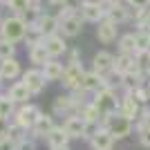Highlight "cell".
I'll return each mask as SVG.
<instances>
[{
  "label": "cell",
  "mask_w": 150,
  "mask_h": 150,
  "mask_svg": "<svg viewBox=\"0 0 150 150\" xmlns=\"http://www.w3.org/2000/svg\"><path fill=\"white\" fill-rule=\"evenodd\" d=\"M54 150H69V146H67V148H54Z\"/></svg>",
  "instance_id": "41"
},
{
  "label": "cell",
  "mask_w": 150,
  "mask_h": 150,
  "mask_svg": "<svg viewBox=\"0 0 150 150\" xmlns=\"http://www.w3.org/2000/svg\"><path fill=\"white\" fill-rule=\"evenodd\" d=\"M67 63H81V61H79V50H72V52H69V61Z\"/></svg>",
  "instance_id": "37"
},
{
  "label": "cell",
  "mask_w": 150,
  "mask_h": 150,
  "mask_svg": "<svg viewBox=\"0 0 150 150\" xmlns=\"http://www.w3.org/2000/svg\"><path fill=\"white\" fill-rule=\"evenodd\" d=\"M0 2H7V0H0Z\"/></svg>",
  "instance_id": "44"
},
{
  "label": "cell",
  "mask_w": 150,
  "mask_h": 150,
  "mask_svg": "<svg viewBox=\"0 0 150 150\" xmlns=\"http://www.w3.org/2000/svg\"><path fill=\"white\" fill-rule=\"evenodd\" d=\"M141 112H144V105L134 99L132 92H125L123 99H121V105H119V114L125 117V119H130L132 123H137L139 117H141Z\"/></svg>",
  "instance_id": "6"
},
{
  "label": "cell",
  "mask_w": 150,
  "mask_h": 150,
  "mask_svg": "<svg viewBox=\"0 0 150 150\" xmlns=\"http://www.w3.org/2000/svg\"><path fill=\"white\" fill-rule=\"evenodd\" d=\"M40 108L38 105H31V103H25L23 108H18L16 110V114H13V119H11V123H16L18 128H23V130H29L31 132V128L36 125V121H38V117H40Z\"/></svg>",
  "instance_id": "4"
},
{
  "label": "cell",
  "mask_w": 150,
  "mask_h": 150,
  "mask_svg": "<svg viewBox=\"0 0 150 150\" xmlns=\"http://www.w3.org/2000/svg\"><path fill=\"white\" fill-rule=\"evenodd\" d=\"M2 81H5V79H2V74H0V83H2Z\"/></svg>",
  "instance_id": "42"
},
{
  "label": "cell",
  "mask_w": 150,
  "mask_h": 150,
  "mask_svg": "<svg viewBox=\"0 0 150 150\" xmlns=\"http://www.w3.org/2000/svg\"><path fill=\"white\" fill-rule=\"evenodd\" d=\"M134 45H137V52H146L150 50V31L148 29H134Z\"/></svg>",
  "instance_id": "27"
},
{
  "label": "cell",
  "mask_w": 150,
  "mask_h": 150,
  "mask_svg": "<svg viewBox=\"0 0 150 150\" xmlns=\"http://www.w3.org/2000/svg\"><path fill=\"white\" fill-rule=\"evenodd\" d=\"M40 69H43L47 83H50V81H63V74H65V65H63L58 58H52V61L45 63Z\"/></svg>",
  "instance_id": "18"
},
{
  "label": "cell",
  "mask_w": 150,
  "mask_h": 150,
  "mask_svg": "<svg viewBox=\"0 0 150 150\" xmlns=\"http://www.w3.org/2000/svg\"><path fill=\"white\" fill-rule=\"evenodd\" d=\"M0 25H2V20H0Z\"/></svg>",
  "instance_id": "46"
},
{
  "label": "cell",
  "mask_w": 150,
  "mask_h": 150,
  "mask_svg": "<svg viewBox=\"0 0 150 150\" xmlns=\"http://www.w3.org/2000/svg\"><path fill=\"white\" fill-rule=\"evenodd\" d=\"M114 141H117V139H114L112 134L105 130V128H101L99 134H94V137H92L90 146H92V150H112Z\"/></svg>",
  "instance_id": "22"
},
{
  "label": "cell",
  "mask_w": 150,
  "mask_h": 150,
  "mask_svg": "<svg viewBox=\"0 0 150 150\" xmlns=\"http://www.w3.org/2000/svg\"><path fill=\"white\" fill-rule=\"evenodd\" d=\"M0 99H2V94H0Z\"/></svg>",
  "instance_id": "45"
},
{
  "label": "cell",
  "mask_w": 150,
  "mask_h": 150,
  "mask_svg": "<svg viewBox=\"0 0 150 150\" xmlns=\"http://www.w3.org/2000/svg\"><path fill=\"white\" fill-rule=\"evenodd\" d=\"M114 54H110V52H96L94 54V58H92V67H94V72H99V74H103V76H110L114 72Z\"/></svg>",
  "instance_id": "12"
},
{
  "label": "cell",
  "mask_w": 150,
  "mask_h": 150,
  "mask_svg": "<svg viewBox=\"0 0 150 150\" xmlns=\"http://www.w3.org/2000/svg\"><path fill=\"white\" fill-rule=\"evenodd\" d=\"M114 2H125V0H103V5H114Z\"/></svg>",
  "instance_id": "38"
},
{
  "label": "cell",
  "mask_w": 150,
  "mask_h": 150,
  "mask_svg": "<svg viewBox=\"0 0 150 150\" xmlns=\"http://www.w3.org/2000/svg\"><path fill=\"white\" fill-rule=\"evenodd\" d=\"M58 20H61V34L65 38H76L83 31V23L79 11H69V13H58Z\"/></svg>",
  "instance_id": "5"
},
{
  "label": "cell",
  "mask_w": 150,
  "mask_h": 150,
  "mask_svg": "<svg viewBox=\"0 0 150 150\" xmlns=\"http://www.w3.org/2000/svg\"><path fill=\"white\" fill-rule=\"evenodd\" d=\"M117 36H119V25H117V23L103 18L99 25H96V38H99L103 45L114 43V40H117Z\"/></svg>",
  "instance_id": "14"
},
{
  "label": "cell",
  "mask_w": 150,
  "mask_h": 150,
  "mask_svg": "<svg viewBox=\"0 0 150 150\" xmlns=\"http://www.w3.org/2000/svg\"><path fill=\"white\" fill-rule=\"evenodd\" d=\"M79 13H81V18L85 23H96L99 25L101 20L105 18V5L103 2H81Z\"/></svg>",
  "instance_id": "11"
},
{
  "label": "cell",
  "mask_w": 150,
  "mask_h": 150,
  "mask_svg": "<svg viewBox=\"0 0 150 150\" xmlns=\"http://www.w3.org/2000/svg\"><path fill=\"white\" fill-rule=\"evenodd\" d=\"M0 150H2V141H0Z\"/></svg>",
  "instance_id": "43"
},
{
  "label": "cell",
  "mask_w": 150,
  "mask_h": 150,
  "mask_svg": "<svg viewBox=\"0 0 150 150\" xmlns=\"http://www.w3.org/2000/svg\"><path fill=\"white\" fill-rule=\"evenodd\" d=\"M119 54H128V56H137V45H134V34H123L119 36Z\"/></svg>",
  "instance_id": "26"
},
{
  "label": "cell",
  "mask_w": 150,
  "mask_h": 150,
  "mask_svg": "<svg viewBox=\"0 0 150 150\" xmlns=\"http://www.w3.org/2000/svg\"><path fill=\"white\" fill-rule=\"evenodd\" d=\"M7 96H9V99H11L13 103H23V105H25V103L31 99V96H34V94L29 92V88H27V85H25L23 81H16V83L11 85V88H9Z\"/></svg>",
  "instance_id": "19"
},
{
  "label": "cell",
  "mask_w": 150,
  "mask_h": 150,
  "mask_svg": "<svg viewBox=\"0 0 150 150\" xmlns=\"http://www.w3.org/2000/svg\"><path fill=\"white\" fill-rule=\"evenodd\" d=\"M134 130H137L139 144L144 146V148H150V128L144 123V125H134Z\"/></svg>",
  "instance_id": "31"
},
{
  "label": "cell",
  "mask_w": 150,
  "mask_h": 150,
  "mask_svg": "<svg viewBox=\"0 0 150 150\" xmlns=\"http://www.w3.org/2000/svg\"><path fill=\"white\" fill-rule=\"evenodd\" d=\"M85 76V69H83L81 63H67L65 65V74H63V88H67L69 92H74L76 88H81V81Z\"/></svg>",
  "instance_id": "7"
},
{
  "label": "cell",
  "mask_w": 150,
  "mask_h": 150,
  "mask_svg": "<svg viewBox=\"0 0 150 150\" xmlns=\"http://www.w3.org/2000/svg\"><path fill=\"white\" fill-rule=\"evenodd\" d=\"M132 94H134V99H137V101H139V103H141L144 108H146V103H150V94H148V90H146L144 85H141V88H137Z\"/></svg>",
  "instance_id": "32"
},
{
  "label": "cell",
  "mask_w": 150,
  "mask_h": 150,
  "mask_svg": "<svg viewBox=\"0 0 150 150\" xmlns=\"http://www.w3.org/2000/svg\"><path fill=\"white\" fill-rule=\"evenodd\" d=\"M56 125H54V117L52 114H40L38 117V121H36V125L31 128V137H47L52 130H54Z\"/></svg>",
  "instance_id": "20"
},
{
  "label": "cell",
  "mask_w": 150,
  "mask_h": 150,
  "mask_svg": "<svg viewBox=\"0 0 150 150\" xmlns=\"http://www.w3.org/2000/svg\"><path fill=\"white\" fill-rule=\"evenodd\" d=\"M105 18L123 25L128 20H132V7H128V2H114V5H105Z\"/></svg>",
  "instance_id": "9"
},
{
  "label": "cell",
  "mask_w": 150,
  "mask_h": 150,
  "mask_svg": "<svg viewBox=\"0 0 150 150\" xmlns=\"http://www.w3.org/2000/svg\"><path fill=\"white\" fill-rule=\"evenodd\" d=\"M27 36V23L20 16H9V18L2 20V25H0V38L7 40V43H23Z\"/></svg>",
  "instance_id": "1"
},
{
  "label": "cell",
  "mask_w": 150,
  "mask_h": 150,
  "mask_svg": "<svg viewBox=\"0 0 150 150\" xmlns=\"http://www.w3.org/2000/svg\"><path fill=\"white\" fill-rule=\"evenodd\" d=\"M132 9H150V0H125Z\"/></svg>",
  "instance_id": "34"
},
{
  "label": "cell",
  "mask_w": 150,
  "mask_h": 150,
  "mask_svg": "<svg viewBox=\"0 0 150 150\" xmlns=\"http://www.w3.org/2000/svg\"><path fill=\"white\" fill-rule=\"evenodd\" d=\"M13 105H16V103H13V101L9 99V96H2V99H0V117H5V119L13 117V114H16Z\"/></svg>",
  "instance_id": "29"
},
{
  "label": "cell",
  "mask_w": 150,
  "mask_h": 150,
  "mask_svg": "<svg viewBox=\"0 0 150 150\" xmlns=\"http://www.w3.org/2000/svg\"><path fill=\"white\" fill-rule=\"evenodd\" d=\"M146 90H148V94H150V81H148V85H146Z\"/></svg>",
  "instance_id": "40"
},
{
  "label": "cell",
  "mask_w": 150,
  "mask_h": 150,
  "mask_svg": "<svg viewBox=\"0 0 150 150\" xmlns=\"http://www.w3.org/2000/svg\"><path fill=\"white\" fill-rule=\"evenodd\" d=\"M36 27L40 29L43 38H50L54 34H61V20H58L56 13H43L40 20L36 23Z\"/></svg>",
  "instance_id": "15"
},
{
  "label": "cell",
  "mask_w": 150,
  "mask_h": 150,
  "mask_svg": "<svg viewBox=\"0 0 150 150\" xmlns=\"http://www.w3.org/2000/svg\"><path fill=\"white\" fill-rule=\"evenodd\" d=\"M83 2H103V0H83Z\"/></svg>",
  "instance_id": "39"
},
{
  "label": "cell",
  "mask_w": 150,
  "mask_h": 150,
  "mask_svg": "<svg viewBox=\"0 0 150 150\" xmlns=\"http://www.w3.org/2000/svg\"><path fill=\"white\" fill-rule=\"evenodd\" d=\"M76 110H79V103H76V99L72 96V94H61V96H56L54 99V105H52V112L54 114H67V117H72V114H76Z\"/></svg>",
  "instance_id": "13"
},
{
  "label": "cell",
  "mask_w": 150,
  "mask_h": 150,
  "mask_svg": "<svg viewBox=\"0 0 150 150\" xmlns=\"http://www.w3.org/2000/svg\"><path fill=\"white\" fill-rule=\"evenodd\" d=\"M63 130L69 134V139H83V134H85V121L79 114H72V117H67L63 121Z\"/></svg>",
  "instance_id": "16"
},
{
  "label": "cell",
  "mask_w": 150,
  "mask_h": 150,
  "mask_svg": "<svg viewBox=\"0 0 150 150\" xmlns=\"http://www.w3.org/2000/svg\"><path fill=\"white\" fill-rule=\"evenodd\" d=\"M16 150H36V144H34V139H23L18 146H16Z\"/></svg>",
  "instance_id": "35"
},
{
  "label": "cell",
  "mask_w": 150,
  "mask_h": 150,
  "mask_svg": "<svg viewBox=\"0 0 150 150\" xmlns=\"http://www.w3.org/2000/svg\"><path fill=\"white\" fill-rule=\"evenodd\" d=\"M81 88L88 94H96L101 90L110 88V83H108V76H103V74H99V72L92 69V72H85V76H83V81H81Z\"/></svg>",
  "instance_id": "10"
},
{
  "label": "cell",
  "mask_w": 150,
  "mask_h": 150,
  "mask_svg": "<svg viewBox=\"0 0 150 150\" xmlns=\"http://www.w3.org/2000/svg\"><path fill=\"white\" fill-rule=\"evenodd\" d=\"M137 29H150V9L146 11V16H144V20L137 25Z\"/></svg>",
  "instance_id": "36"
},
{
  "label": "cell",
  "mask_w": 150,
  "mask_h": 150,
  "mask_svg": "<svg viewBox=\"0 0 150 150\" xmlns=\"http://www.w3.org/2000/svg\"><path fill=\"white\" fill-rule=\"evenodd\" d=\"M29 61L34 63V67H43L45 63L52 61V56L47 54V50H45V40L34 45V47H29Z\"/></svg>",
  "instance_id": "24"
},
{
  "label": "cell",
  "mask_w": 150,
  "mask_h": 150,
  "mask_svg": "<svg viewBox=\"0 0 150 150\" xmlns=\"http://www.w3.org/2000/svg\"><path fill=\"white\" fill-rule=\"evenodd\" d=\"M45 139H47L50 150H54V148H67V144H69V134L63 130V125H61V128H54Z\"/></svg>",
  "instance_id": "23"
},
{
  "label": "cell",
  "mask_w": 150,
  "mask_h": 150,
  "mask_svg": "<svg viewBox=\"0 0 150 150\" xmlns=\"http://www.w3.org/2000/svg\"><path fill=\"white\" fill-rule=\"evenodd\" d=\"M34 2H36V0H7L5 5L9 7L16 16H20V13H25L29 7H34Z\"/></svg>",
  "instance_id": "28"
},
{
  "label": "cell",
  "mask_w": 150,
  "mask_h": 150,
  "mask_svg": "<svg viewBox=\"0 0 150 150\" xmlns=\"http://www.w3.org/2000/svg\"><path fill=\"white\" fill-rule=\"evenodd\" d=\"M7 58H16V45L0 38V61H7Z\"/></svg>",
  "instance_id": "30"
},
{
  "label": "cell",
  "mask_w": 150,
  "mask_h": 150,
  "mask_svg": "<svg viewBox=\"0 0 150 150\" xmlns=\"http://www.w3.org/2000/svg\"><path fill=\"white\" fill-rule=\"evenodd\" d=\"M103 128H105V130L110 132L114 139H125V137H130V134H132L134 123H132L130 119H125V117H121V114L117 112V114H112V117L103 119Z\"/></svg>",
  "instance_id": "3"
},
{
  "label": "cell",
  "mask_w": 150,
  "mask_h": 150,
  "mask_svg": "<svg viewBox=\"0 0 150 150\" xmlns=\"http://www.w3.org/2000/svg\"><path fill=\"white\" fill-rule=\"evenodd\" d=\"M0 74L5 81H13L23 76V69H20V63L18 58H7V61H0Z\"/></svg>",
  "instance_id": "21"
},
{
  "label": "cell",
  "mask_w": 150,
  "mask_h": 150,
  "mask_svg": "<svg viewBox=\"0 0 150 150\" xmlns=\"http://www.w3.org/2000/svg\"><path fill=\"white\" fill-rule=\"evenodd\" d=\"M92 103H94V108L99 110L101 119H108V117L117 114L119 112V105H121V101L117 99V92H114L112 88H105V90H101V92H96Z\"/></svg>",
  "instance_id": "2"
},
{
  "label": "cell",
  "mask_w": 150,
  "mask_h": 150,
  "mask_svg": "<svg viewBox=\"0 0 150 150\" xmlns=\"http://www.w3.org/2000/svg\"><path fill=\"white\" fill-rule=\"evenodd\" d=\"M144 79H146V74H141V72H130V74H123V76H121V88H123L125 92H134L137 88H141V85H144Z\"/></svg>",
  "instance_id": "25"
},
{
  "label": "cell",
  "mask_w": 150,
  "mask_h": 150,
  "mask_svg": "<svg viewBox=\"0 0 150 150\" xmlns=\"http://www.w3.org/2000/svg\"><path fill=\"white\" fill-rule=\"evenodd\" d=\"M23 83L29 88L31 94H40L45 90V85H47V79H45L40 67H31L27 72H23Z\"/></svg>",
  "instance_id": "8"
},
{
  "label": "cell",
  "mask_w": 150,
  "mask_h": 150,
  "mask_svg": "<svg viewBox=\"0 0 150 150\" xmlns=\"http://www.w3.org/2000/svg\"><path fill=\"white\" fill-rule=\"evenodd\" d=\"M45 50L52 58H58L67 52V43H65V36L63 34H54V36L45 38Z\"/></svg>",
  "instance_id": "17"
},
{
  "label": "cell",
  "mask_w": 150,
  "mask_h": 150,
  "mask_svg": "<svg viewBox=\"0 0 150 150\" xmlns=\"http://www.w3.org/2000/svg\"><path fill=\"white\" fill-rule=\"evenodd\" d=\"M9 130H11V119L0 117V139H7V137H9Z\"/></svg>",
  "instance_id": "33"
},
{
  "label": "cell",
  "mask_w": 150,
  "mask_h": 150,
  "mask_svg": "<svg viewBox=\"0 0 150 150\" xmlns=\"http://www.w3.org/2000/svg\"><path fill=\"white\" fill-rule=\"evenodd\" d=\"M148 31H150V29H148Z\"/></svg>",
  "instance_id": "47"
}]
</instances>
